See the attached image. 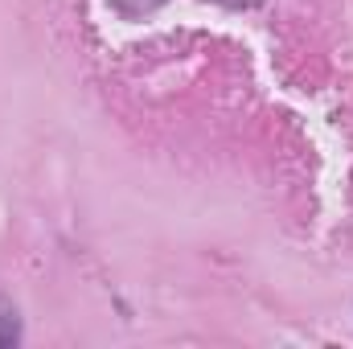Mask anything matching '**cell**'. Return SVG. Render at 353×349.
<instances>
[{"label": "cell", "instance_id": "1", "mask_svg": "<svg viewBox=\"0 0 353 349\" xmlns=\"http://www.w3.org/2000/svg\"><path fill=\"white\" fill-rule=\"evenodd\" d=\"M21 341V317L8 300H0V349H12Z\"/></svg>", "mask_w": 353, "mask_h": 349}, {"label": "cell", "instance_id": "2", "mask_svg": "<svg viewBox=\"0 0 353 349\" xmlns=\"http://www.w3.org/2000/svg\"><path fill=\"white\" fill-rule=\"evenodd\" d=\"M107 4H111L115 12H123V17H132V21H136V17L157 12V8H161V4H169V0H107Z\"/></svg>", "mask_w": 353, "mask_h": 349}, {"label": "cell", "instance_id": "3", "mask_svg": "<svg viewBox=\"0 0 353 349\" xmlns=\"http://www.w3.org/2000/svg\"><path fill=\"white\" fill-rule=\"evenodd\" d=\"M218 4H226V8H255V4H263V0H218Z\"/></svg>", "mask_w": 353, "mask_h": 349}]
</instances>
